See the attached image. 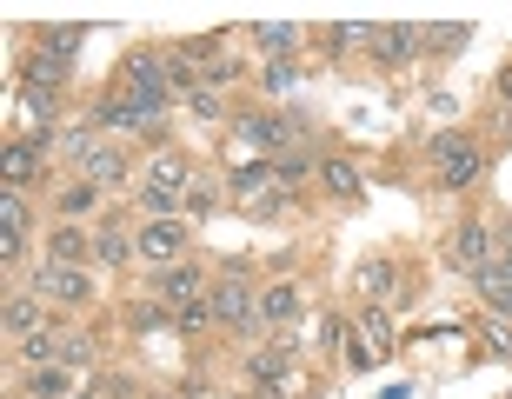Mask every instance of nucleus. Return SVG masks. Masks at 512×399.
I'll list each match as a JSON object with an SVG mask.
<instances>
[{
	"label": "nucleus",
	"mask_w": 512,
	"mask_h": 399,
	"mask_svg": "<svg viewBox=\"0 0 512 399\" xmlns=\"http://www.w3.org/2000/svg\"><path fill=\"white\" fill-rule=\"evenodd\" d=\"M94 200H100L94 180H67V187H60V213H67V220H74V213H87Z\"/></svg>",
	"instance_id": "obj_28"
},
{
	"label": "nucleus",
	"mask_w": 512,
	"mask_h": 399,
	"mask_svg": "<svg viewBox=\"0 0 512 399\" xmlns=\"http://www.w3.org/2000/svg\"><path fill=\"white\" fill-rule=\"evenodd\" d=\"M493 260H499V233L486 227V220H459V233H453V266H459V273H486Z\"/></svg>",
	"instance_id": "obj_9"
},
{
	"label": "nucleus",
	"mask_w": 512,
	"mask_h": 399,
	"mask_svg": "<svg viewBox=\"0 0 512 399\" xmlns=\"http://www.w3.org/2000/svg\"><path fill=\"white\" fill-rule=\"evenodd\" d=\"M133 253H140V227H127V220H100L94 227V260L100 266H127Z\"/></svg>",
	"instance_id": "obj_12"
},
{
	"label": "nucleus",
	"mask_w": 512,
	"mask_h": 399,
	"mask_svg": "<svg viewBox=\"0 0 512 399\" xmlns=\"http://www.w3.org/2000/svg\"><path fill=\"white\" fill-rule=\"evenodd\" d=\"M499 100L512 107V67H499Z\"/></svg>",
	"instance_id": "obj_38"
},
{
	"label": "nucleus",
	"mask_w": 512,
	"mask_h": 399,
	"mask_svg": "<svg viewBox=\"0 0 512 399\" xmlns=\"http://www.w3.org/2000/svg\"><path fill=\"white\" fill-rule=\"evenodd\" d=\"M433 167H439V187H473L479 173H486V147L466 140V133H439L433 140Z\"/></svg>",
	"instance_id": "obj_2"
},
{
	"label": "nucleus",
	"mask_w": 512,
	"mask_h": 399,
	"mask_svg": "<svg viewBox=\"0 0 512 399\" xmlns=\"http://www.w3.org/2000/svg\"><path fill=\"white\" fill-rule=\"evenodd\" d=\"M240 74H247V67H233V54H213L207 67H200V87H213V94H220V87H233Z\"/></svg>",
	"instance_id": "obj_30"
},
{
	"label": "nucleus",
	"mask_w": 512,
	"mask_h": 399,
	"mask_svg": "<svg viewBox=\"0 0 512 399\" xmlns=\"http://www.w3.org/2000/svg\"><path fill=\"white\" fill-rule=\"evenodd\" d=\"M14 346H20V366H27V373L60 366V326H40V333H27V340H14Z\"/></svg>",
	"instance_id": "obj_18"
},
{
	"label": "nucleus",
	"mask_w": 512,
	"mask_h": 399,
	"mask_svg": "<svg viewBox=\"0 0 512 399\" xmlns=\"http://www.w3.org/2000/svg\"><path fill=\"white\" fill-rule=\"evenodd\" d=\"M253 47H266L273 60H286L293 47H300V27H293V20H266V27H253Z\"/></svg>",
	"instance_id": "obj_22"
},
{
	"label": "nucleus",
	"mask_w": 512,
	"mask_h": 399,
	"mask_svg": "<svg viewBox=\"0 0 512 399\" xmlns=\"http://www.w3.org/2000/svg\"><path fill=\"white\" fill-rule=\"evenodd\" d=\"M213 293V280L207 273H200V266L193 260H180V266H167V273H160V280H153V300L167 306L173 320H180V313H187V306H200Z\"/></svg>",
	"instance_id": "obj_6"
},
{
	"label": "nucleus",
	"mask_w": 512,
	"mask_h": 399,
	"mask_svg": "<svg viewBox=\"0 0 512 399\" xmlns=\"http://www.w3.org/2000/svg\"><path fill=\"white\" fill-rule=\"evenodd\" d=\"M260 87H266V94H293V60H266Z\"/></svg>",
	"instance_id": "obj_32"
},
{
	"label": "nucleus",
	"mask_w": 512,
	"mask_h": 399,
	"mask_svg": "<svg viewBox=\"0 0 512 399\" xmlns=\"http://www.w3.org/2000/svg\"><path fill=\"white\" fill-rule=\"evenodd\" d=\"M499 273H506V280H512V253H499Z\"/></svg>",
	"instance_id": "obj_39"
},
{
	"label": "nucleus",
	"mask_w": 512,
	"mask_h": 399,
	"mask_svg": "<svg viewBox=\"0 0 512 399\" xmlns=\"http://www.w3.org/2000/svg\"><path fill=\"white\" fill-rule=\"evenodd\" d=\"M300 313H306V300H300V286H293V280H273L260 293V333H273V340H286V333L300 326Z\"/></svg>",
	"instance_id": "obj_8"
},
{
	"label": "nucleus",
	"mask_w": 512,
	"mask_h": 399,
	"mask_svg": "<svg viewBox=\"0 0 512 399\" xmlns=\"http://www.w3.org/2000/svg\"><path fill=\"white\" fill-rule=\"evenodd\" d=\"M207 326H213V306H207V300L180 313V333H207Z\"/></svg>",
	"instance_id": "obj_37"
},
{
	"label": "nucleus",
	"mask_w": 512,
	"mask_h": 399,
	"mask_svg": "<svg viewBox=\"0 0 512 399\" xmlns=\"http://www.w3.org/2000/svg\"><path fill=\"white\" fill-rule=\"evenodd\" d=\"M80 180H94L100 193H107V187H127V153H114V147H94L87 160H80Z\"/></svg>",
	"instance_id": "obj_15"
},
{
	"label": "nucleus",
	"mask_w": 512,
	"mask_h": 399,
	"mask_svg": "<svg viewBox=\"0 0 512 399\" xmlns=\"http://www.w3.org/2000/svg\"><path fill=\"white\" fill-rule=\"evenodd\" d=\"M0 180H7V193L14 187H27V180H40V147H7V173H0Z\"/></svg>",
	"instance_id": "obj_24"
},
{
	"label": "nucleus",
	"mask_w": 512,
	"mask_h": 399,
	"mask_svg": "<svg viewBox=\"0 0 512 399\" xmlns=\"http://www.w3.org/2000/svg\"><path fill=\"white\" fill-rule=\"evenodd\" d=\"M213 207H220V180H207V173H193V187H187V220H207Z\"/></svg>",
	"instance_id": "obj_26"
},
{
	"label": "nucleus",
	"mask_w": 512,
	"mask_h": 399,
	"mask_svg": "<svg viewBox=\"0 0 512 399\" xmlns=\"http://www.w3.org/2000/svg\"><path fill=\"white\" fill-rule=\"evenodd\" d=\"M80 40H87V27H47V34H40V47H47V54H60V60H74Z\"/></svg>",
	"instance_id": "obj_29"
},
{
	"label": "nucleus",
	"mask_w": 512,
	"mask_h": 399,
	"mask_svg": "<svg viewBox=\"0 0 512 399\" xmlns=\"http://www.w3.org/2000/svg\"><path fill=\"white\" fill-rule=\"evenodd\" d=\"M0 227L27 240V207H20V193H0Z\"/></svg>",
	"instance_id": "obj_33"
},
{
	"label": "nucleus",
	"mask_w": 512,
	"mask_h": 399,
	"mask_svg": "<svg viewBox=\"0 0 512 399\" xmlns=\"http://www.w3.org/2000/svg\"><path fill=\"white\" fill-rule=\"evenodd\" d=\"M320 187L333 193V200H360V167H353V160H320Z\"/></svg>",
	"instance_id": "obj_20"
},
{
	"label": "nucleus",
	"mask_w": 512,
	"mask_h": 399,
	"mask_svg": "<svg viewBox=\"0 0 512 399\" xmlns=\"http://www.w3.org/2000/svg\"><path fill=\"white\" fill-rule=\"evenodd\" d=\"M47 260H54V266H87V260H94V233L54 227V233H47Z\"/></svg>",
	"instance_id": "obj_14"
},
{
	"label": "nucleus",
	"mask_w": 512,
	"mask_h": 399,
	"mask_svg": "<svg viewBox=\"0 0 512 399\" xmlns=\"http://www.w3.org/2000/svg\"><path fill=\"white\" fill-rule=\"evenodd\" d=\"M293 353H300V340L286 333V340H273V346H260V353H253V360H247V373H253V380H266V386H273V380H286V366H293Z\"/></svg>",
	"instance_id": "obj_16"
},
{
	"label": "nucleus",
	"mask_w": 512,
	"mask_h": 399,
	"mask_svg": "<svg viewBox=\"0 0 512 399\" xmlns=\"http://www.w3.org/2000/svg\"><path fill=\"white\" fill-rule=\"evenodd\" d=\"M227 187H233V200H240V207H253V213H273L286 200L280 180H273V160H247V167H233Z\"/></svg>",
	"instance_id": "obj_7"
},
{
	"label": "nucleus",
	"mask_w": 512,
	"mask_h": 399,
	"mask_svg": "<svg viewBox=\"0 0 512 399\" xmlns=\"http://www.w3.org/2000/svg\"><path fill=\"white\" fill-rule=\"evenodd\" d=\"M120 94H133L140 100V114L147 120H160L167 127V114H173V87H167V54H133L127 60V87Z\"/></svg>",
	"instance_id": "obj_1"
},
{
	"label": "nucleus",
	"mask_w": 512,
	"mask_h": 399,
	"mask_svg": "<svg viewBox=\"0 0 512 399\" xmlns=\"http://www.w3.org/2000/svg\"><path fill=\"white\" fill-rule=\"evenodd\" d=\"M0 326H7V333H14V340H27V333H40V293H14V300L0 306Z\"/></svg>",
	"instance_id": "obj_17"
},
{
	"label": "nucleus",
	"mask_w": 512,
	"mask_h": 399,
	"mask_svg": "<svg viewBox=\"0 0 512 399\" xmlns=\"http://www.w3.org/2000/svg\"><path fill=\"white\" fill-rule=\"evenodd\" d=\"M207 306H213V326H233V333H260V293H253L240 273H227V280H213V293H207Z\"/></svg>",
	"instance_id": "obj_3"
},
{
	"label": "nucleus",
	"mask_w": 512,
	"mask_h": 399,
	"mask_svg": "<svg viewBox=\"0 0 512 399\" xmlns=\"http://www.w3.org/2000/svg\"><path fill=\"white\" fill-rule=\"evenodd\" d=\"M486 353H512V320H499V313L486 326Z\"/></svg>",
	"instance_id": "obj_36"
},
{
	"label": "nucleus",
	"mask_w": 512,
	"mask_h": 399,
	"mask_svg": "<svg viewBox=\"0 0 512 399\" xmlns=\"http://www.w3.org/2000/svg\"><path fill=\"white\" fill-rule=\"evenodd\" d=\"M60 366H94V333H60Z\"/></svg>",
	"instance_id": "obj_27"
},
{
	"label": "nucleus",
	"mask_w": 512,
	"mask_h": 399,
	"mask_svg": "<svg viewBox=\"0 0 512 399\" xmlns=\"http://www.w3.org/2000/svg\"><path fill=\"white\" fill-rule=\"evenodd\" d=\"M353 280H360V293L373 306L386 300V286H393V260H380V253H373V260H360V273H353Z\"/></svg>",
	"instance_id": "obj_25"
},
{
	"label": "nucleus",
	"mask_w": 512,
	"mask_h": 399,
	"mask_svg": "<svg viewBox=\"0 0 512 399\" xmlns=\"http://www.w3.org/2000/svg\"><path fill=\"white\" fill-rule=\"evenodd\" d=\"M366 40H373V27H353V20L326 27V47H333V54H346V47H366Z\"/></svg>",
	"instance_id": "obj_31"
},
{
	"label": "nucleus",
	"mask_w": 512,
	"mask_h": 399,
	"mask_svg": "<svg viewBox=\"0 0 512 399\" xmlns=\"http://www.w3.org/2000/svg\"><path fill=\"white\" fill-rule=\"evenodd\" d=\"M67 74H74V60L47 54V47H34V54L20 60V80H27L34 94H60V87H67Z\"/></svg>",
	"instance_id": "obj_13"
},
{
	"label": "nucleus",
	"mask_w": 512,
	"mask_h": 399,
	"mask_svg": "<svg viewBox=\"0 0 512 399\" xmlns=\"http://www.w3.org/2000/svg\"><path fill=\"white\" fill-rule=\"evenodd\" d=\"M27 293H40V300H60V306H87L94 300V280H87V266H34L27 273Z\"/></svg>",
	"instance_id": "obj_5"
},
{
	"label": "nucleus",
	"mask_w": 512,
	"mask_h": 399,
	"mask_svg": "<svg viewBox=\"0 0 512 399\" xmlns=\"http://www.w3.org/2000/svg\"><path fill=\"white\" fill-rule=\"evenodd\" d=\"M233 133H240L247 147L273 153V160L300 147V120H293V114H273V107H260V114H240V120H233Z\"/></svg>",
	"instance_id": "obj_4"
},
{
	"label": "nucleus",
	"mask_w": 512,
	"mask_h": 399,
	"mask_svg": "<svg viewBox=\"0 0 512 399\" xmlns=\"http://www.w3.org/2000/svg\"><path fill=\"white\" fill-rule=\"evenodd\" d=\"M187 107H193V114H200V120H220V114H227V100L213 94V87H200V94H193Z\"/></svg>",
	"instance_id": "obj_35"
},
{
	"label": "nucleus",
	"mask_w": 512,
	"mask_h": 399,
	"mask_svg": "<svg viewBox=\"0 0 512 399\" xmlns=\"http://www.w3.org/2000/svg\"><path fill=\"white\" fill-rule=\"evenodd\" d=\"M360 340L373 346V360H393V313L386 306H366L360 313Z\"/></svg>",
	"instance_id": "obj_19"
},
{
	"label": "nucleus",
	"mask_w": 512,
	"mask_h": 399,
	"mask_svg": "<svg viewBox=\"0 0 512 399\" xmlns=\"http://www.w3.org/2000/svg\"><path fill=\"white\" fill-rule=\"evenodd\" d=\"M366 47H373V60H380V67H406V60L426 47V34H419V27H406V20H393V27H373V40H366Z\"/></svg>",
	"instance_id": "obj_11"
},
{
	"label": "nucleus",
	"mask_w": 512,
	"mask_h": 399,
	"mask_svg": "<svg viewBox=\"0 0 512 399\" xmlns=\"http://www.w3.org/2000/svg\"><path fill=\"white\" fill-rule=\"evenodd\" d=\"M273 180H280V193H293V187H306V180H313V153H306V147H293V153H280V160H273Z\"/></svg>",
	"instance_id": "obj_23"
},
{
	"label": "nucleus",
	"mask_w": 512,
	"mask_h": 399,
	"mask_svg": "<svg viewBox=\"0 0 512 399\" xmlns=\"http://www.w3.org/2000/svg\"><path fill=\"white\" fill-rule=\"evenodd\" d=\"M27 393L34 399H67V393H80V380H74V366H40V373H27Z\"/></svg>",
	"instance_id": "obj_21"
},
{
	"label": "nucleus",
	"mask_w": 512,
	"mask_h": 399,
	"mask_svg": "<svg viewBox=\"0 0 512 399\" xmlns=\"http://www.w3.org/2000/svg\"><path fill=\"white\" fill-rule=\"evenodd\" d=\"M426 47L433 54H459L466 47V27H426Z\"/></svg>",
	"instance_id": "obj_34"
},
{
	"label": "nucleus",
	"mask_w": 512,
	"mask_h": 399,
	"mask_svg": "<svg viewBox=\"0 0 512 399\" xmlns=\"http://www.w3.org/2000/svg\"><path fill=\"white\" fill-rule=\"evenodd\" d=\"M180 253H187V220H147L140 227V260L147 266H180Z\"/></svg>",
	"instance_id": "obj_10"
}]
</instances>
